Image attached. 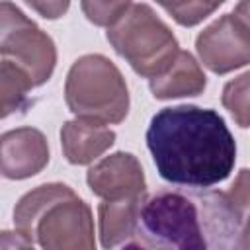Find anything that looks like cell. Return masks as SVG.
I'll list each match as a JSON object with an SVG mask.
<instances>
[{"mask_svg":"<svg viewBox=\"0 0 250 250\" xmlns=\"http://www.w3.org/2000/svg\"><path fill=\"white\" fill-rule=\"evenodd\" d=\"M80 6L90 23L111 27L131 8V0H80Z\"/></svg>","mask_w":250,"mask_h":250,"instance_id":"obj_17","label":"cell"},{"mask_svg":"<svg viewBox=\"0 0 250 250\" xmlns=\"http://www.w3.org/2000/svg\"><path fill=\"white\" fill-rule=\"evenodd\" d=\"M205 86H207V78L199 62L188 51H180L174 62L162 74L148 80V88L156 100L199 96L203 94Z\"/></svg>","mask_w":250,"mask_h":250,"instance_id":"obj_11","label":"cell"},{"mask_svg":"<svg viewBox=\"0 0 250 250\" xmlns=\"http://www.w3.org/2000/svg\"><path fill=\"white\" fill-rule=\"evenodd\" d=\"M195 49L203 66L227 74L250 64V31L234 14H225L197 35Z\"/></svg>","mask_w":250,"mask_h":250,"instance_id":"obj_7","label":"cell"},{"mask_svg":"<svg viewBox=\"0 0 250 250\" xmlns=\"http://www.w3.org/2000/svg\"><path fill=\"white\" fill-rule=\"evenodd\" d=\"M145 195L123 197V199H104L98 207L100 223V240L104 248L131 246L137 225L139 211Z\"/></svg>","mask_w":250,"mask_h":250,"instance_id":"obj_12","label":"cell"},{"mask_svg":"<svg viewBox=\"0 0 250 250\" xmlns=\"http://www.w3.org/2000/svg\"><path fill=\"white\" fill-rule=\"evenodd\" d=\"M0 21L2 59L21 66L35 86L45 84L57 64V47L53 39L8 0L2 2Z\"/></svg>","mask_w":250,"mask_h":250,"instance_id":"obj_6","label":"cell"},{"mask_svg":"<svg viewBox=\"0 0 250 250\" xmlns=\"http://www.w3.org/2000/svg\"><path fill=\"white\" fill-rule=\"evenodd\" d=\"M68 109L88 121L115 125L129 113V90L119 68L104 55L74 61L64 82Z\"/></svg>","mask_w":250,"mask_h":250,"instance_id":"obj_4","label":"cell"},{"mask_svg":"<svg viewBox=\"0 0 250 250\" xmlns=\"http://www.w3.org/2000/svg\"><path fill=\"white\" fill-rule=\"evenodd\" d=\"M221 102L238 127H250V70L225 84Z\"/></svg>","mask_w":250,"mask_h":250,"instance_id":"obj_14","label":"cell"},{"mask_svg":"<svg viewBox=\"0 0 250 250\" xmlns=\"http://www.w3.org/2000/svg\"><path fill=\"white\" fill-rule=\"evenodd\" d=\"M45 20H59L68 12L70 0H23Z\"/></svg>","mask_w":250,"mask_h":250,"instance_id":"obj_18","label":"cell"},{"mask_svg":"<svg viewBox=\"0 0 250 250\" xmlns=\"http://www.w3.org/2000/svg\"><path fill=\"white\" fill-rule=\"evenodd\" d=\"M2 176L25 180L39 174L49 164V145L45 135L33 127L6 131L0 139Z\"/></svg>","mask_w":250,"mask_h":250,"instance_id":"obj_9","label":"cell"},{"mask_svg":"<svg viewBox=\"0 0 250 250\" xmlns=\"http://www.w3.org/2000/svg\"><path fill=\"white\" fill-rule=\"evenodd\" d=\"M113 143H115V133L104 123L76 117L74 121H66L61 129L62 154L74 166L94 162Z\"/></svg>","mask_w":250,"mask_h":250,"instance_id":"obj_10","label":"cell"},{"mask_svg":"<svg viewBox=\"0 0 250 250\" xmlns=\"http://www.w3.org/2000/svg\"><path fill=\"white\" fill-rule=\"evenodd\" d=\"M172 20L184 27H193L209 18L225 0H156Z\"/></svg>","mask_w":250,"mask_h":250,"instance_id":"obj_16","label":"cell"},{"mask_svg":"<svg viewBox=\"0 0 250 250\" xmlns=\"http://www.w3.org/2000/svg\"><path fill=\"white\" fill-rule=\"evenodd\" d=\"M236 234L229 193L207 188H168L143 199L131 246L232 248Z\"/></svg>","mask_w":250,"mask_h":250,"instance_id":"obj_2","label":"cell"},{"mask_svg":"<svg viewBox=\"0 0 250 250\" xmlns=\"http://www.w3.org/2000/svg\"><path fill=\"white\" fill-rule=\"evenodd\" d=\"M146 146L158 176L184 188H211L227 180L236 162L234 137L209 107L160 109L146 129Z\"/></svg>","mask_w":250,"mask_h":250,"instance_id":"obj_1","label":"cell"},{"mask_svg":"<svg viewBox=\"0 0 250 250\" xmlns=\"http://www.w3.org/2000/svg\"><path fill=\"white\" fill-rule=\"evenodd\" d=\"M234 16L240 20V23L250 31V0H238L234 8Z\"/></svg>","mask_w":250,"mask_h":250,"instance_id":"obj_19","label":"cell"},{"mask_svg":"<svg viewBox=\"0 0 250 250\" xmlns=\"http://www.w3.org/2000/svg\"><path fill=\"white\" fill-rule=\"evenodd\" d=\"M236 217H238V240H236V248H250V170L242 168L236 178L234 184L230 186V189L227 191Z\"/></svg>","mask_w":250,"mask_h":250,"instance_id":"obj_15","label":"cell"},{"mask_svg":"<svg viewBox=\"0 0 250 250\" xmlns=\"http://www.w3.org/2000/svg\"><path fill=\"white\" fill-rule=\"evenodd\" d=\"M2 117L23 113L29 107V92L35 88L31 76L12 61L2 59Z\"/></svg>","mask_w":250,"mask_h":250,"instance_id":"obj_13","label":"cell"},{"mask_svg":"<svg viewBox=\"0 0 250 250\" xmlns=\"http://www.w3.org/2000/svg\"><path fill=\"white\" fill-rule=\"evenodd\" d=\"M105 37L115 53L148 80L162 74L180 53L176 35L148 4H133L107 27Z\"/></svg>","mask_w":250,"mask_h":250,"instance_id":"obj_5","label":"cell"},{"mask_svg":"<svg viewBox=\"0 0 250 250\" xmlns=\"http://www.w3.org/2000/svg\"><path fill=\"white\" fill-rule=\"evenodd\" d=\"M88 188L102 199H123L145 195V170L135 154L113 152L94 164L86 174Z\"/></svg>","mask_w":250,"mask_h":250,"instance_id":"obj_8","label":"cell"},{"mask_svg":"<svg viewBox=\"0 0 250 250\" xmlns=\"http://www.w3.org/2000/svg\"><path fill=\"white\" fill-rule=\"evenodd\" d=\"M14 227L27 244L47 250H92L94 219L90 207L66 184H43L14 207Z\"/></svg>","mask_w":250,"mask_h":250,"instance_id":"obj_3","label":"cell"}]
</instances>
